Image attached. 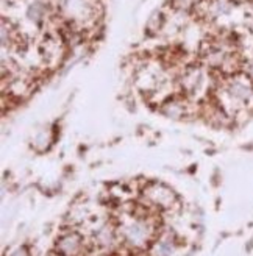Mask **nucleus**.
<instances>
[{
    "mask_svg": "<svg viewBox=\"0 0 253 256\" xmlns=\"http://www.w3.org/2000/svg\"><path fill=\"white\" fill-rule=\"evenodd\" d=\"M230 94L232 97H234L236 100H241V102H246L252 91H250V86H247L246 83L242 82H234L232 86H230Z\"/></svg>",
    "mask_w": 253,
    "mask_h": 256,
    "instance_id": "obj_4",
    "label": "nucleus"
},
{
    "mask_svg": "<svg viewBox=\"0 0 253 256\" xmlns=\"http://www.w3.org/2000/svg\"><path fill=\"white\" fill-rule=\"evenodd\" d=\"M164 112H166L169 118H178V116H182L183 111L180 106H176V105H168L166 108H164Z\"/></svg>",
    "mask_w": 253,
    "mask_h": 256,
    "instance_id": "obj_7",
    "label": "nucleus"
},
{
    "mask_svg": "<svg viewBox=\"0 0 253 256\" xmlns=\"http://www.w3.org/2000/svg\"><path fill=\"white\" fill-rule=\"evenodd\" d=\"M11 256H30L28 254V252H27V248H24V247H20V248H18L14 253H12Z\"/></svg>",
    "mask_w": 253,
    "mask_h": 256,
    "instance_id": "obj_9",
    "label": "nucleus"
},
{
    "mask_svg": "<svg viewBox=\"0 0 253 256\" xmlns=\"http://www.w3.org/2000/svg\"><path fill=\"white\" fill-rule=\"evenodd\" d=\"M50 140H52V136H50V132L48 130H42L41 133H38V136L34 138V148L36 150H46L48 146H50Z\"/></svg>",
    "mask_w": 253,
    "mask_h": 256,
    "instance_id": "obj_5",
    "label": "nucleus"
},
{
    "mask_svg": "<svg viewBox=\"0 0 253 256\" xmlns=\"http://www.w3.org/2000/svg\"><path fill=\"white\" fill-rule=\"evenodd\" d=\"M160 253H162V256H168V254L172 253V244L169 242V239L162 240L160 244Z\"/></svg>",
    "mask_w": 253,
    "mask_h": 256,
    "instance_id": "obj_8",
    "label": "nucleus"
},
{
    "mask_svg": "<svg viewBox=\"0 0 253 256\" xmlns=\"http://www.w3.org/2000/svg\"><path fill=\"white\" fill-rule=\"evenodd\" d=\"M96 238H97V242H98L100 246H110L111 242H112V239H114V236H112V232H111L110 228H106V226L100 228L98 233L96 234Z\"/></svg>",
    "mask_w": 253,
    "mask_h": 256,
    "instance_id": "obj_6",
    "label": "nucleus"
},
{
    "mask_svg": "<svg viewBox=\"0 0 253 256\" xmlns=\"http://www.w3.org/2000/svg\"><path fill=\"white\" fill-rule=\"evenodd\" d=\"M150 232H152V228L146 220L136 219L134 222L128 224L124 228V236L130 246L142 247V246H146V242L150 238Z\"/></svg>",
    "mask_w": 253,
    "mask_h": 256,
    "instance_id": "obj_1",
    "label": "nucleus"
},
{
    "mask_svg": "<svg viewBox=\"0 0 253 256\" xmlns=\"http://www.w3.org/2000/svg\"><path fill=\"white\" fill-rule=\"evenodd\" d=\"M80 247H82V238L77 233H69L66 236H62L56 244V250L61 256H77Z\"/></svg>",
    "mask_w": 253,
    "mask_h": 256,
    "instance_id": "obj_3",
    "label": "nucleus"
},
{
    "mask_svg": "<svg viewBox=\"0 0 253 256\" xmlns=\"http://www.w3.org/2000/svg\"><path fill=\"white\" fill-rule=\"evenodd\" d=\"M144 196L150 203L156 204L160 208H170L172 203L175 202V194L172 192V189H169L164 184H158V183L150 184L144 190Z\"/></svg>",
    "mask_w": 253,
    "mask_h": 256,
    "instance_id": "obj_2",
    "label": "nucleus"
}]
</instances>
